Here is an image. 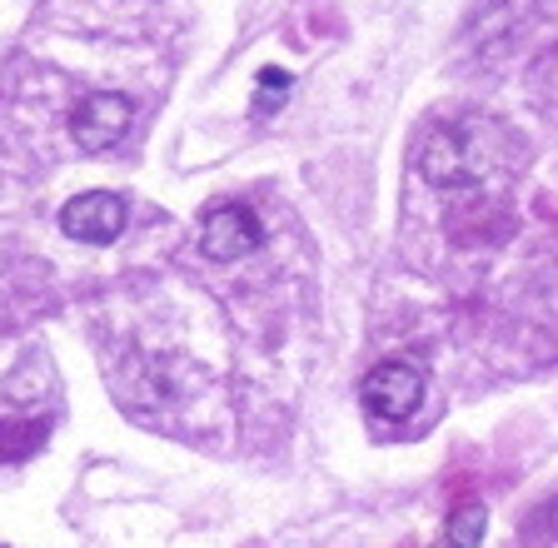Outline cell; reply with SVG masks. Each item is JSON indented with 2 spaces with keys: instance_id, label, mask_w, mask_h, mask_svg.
Listing matches in <instances>:
<instances>
[{
  "instance_id": "cell-1",
  "label": "cell",
  "mask_w": 558,
  "mask_h": 548,
  "mask_svg": "<svg viewBox=\"0 0 558 548\" xmlns=\"http://www.w3.org/2000/svg\"><path fill=\"white\" fill-rule=\"evenodd\" d=\"M513 135L494 120H459V125H439L418 150V175L439 190L459 185H484L488 175L509 170L513 160Z\"/></svg>"
},
{
  "instance_id": "cell-2",
  "label": "cell",
  "mask_w": 558,
  "mask_h": 548,
  "mask_svg": "<svg viewBox=\"0 0 558 548\" xmlns=\"http://www.w3.org/2000/svg\"><path fill=\"white\" fill-rule=\"evenodd\" d=\"M360 394L374 419H409L424 404V369L409 360H384L369 369Z\"/></svg>"
},
{
  "instance_id": "cell-3",
  "label": "cell",
  "mask_w": 558,
  "mask_h": 548,
  "mask_svg": "<svg viewBox=\"0 0 558 548\" xmlns=\"http://www.w3.org/2000/svg\"><path fill=\"white\" fill-rule=\"evenodd\" d=\"M130 120H135V100H125V95H116V90H100V95H90V100H81V110L70 120V135H75L81 150L100 155L125 141Z\"/></svg>"
},
{
  "instance_id": "cell-4",
  "label": "cell",
  "mask_w": 558,
  "mask_h": 548,
  "mask_svg": "<svg viewBox=\"0 0 558 548\" xmlns=\"http://www.w3.org/2000/svg\"><path fill=\"white\" fill-rule=\"evenodd\" d=\"M259 240H265V230H259L250 205H215L199 224V249L209 259H244L259 249Z\"/></svg>"
},
{
  "instance_id": "cell-5",
  "label": "cell",
  "mask_w": 558,
  "mask_h": 548,
  "mask_svg": "<svg viewBox=\"0 0 558 548\" xmlns=\"http://www.w3.org/2000/svg\"><path fill=\"white\" fill-rule=\"evenodd\" d=\"M60 230L70 240H81V245H110L125 230V205L110 190H90V195L70 199L65 210H60Z\"/></svg>"
},
{
  "instance_id": "cell-6",
  "label": "cell",
  "mask_w": 558,
  "mask_h": 548,
  "mask_svg": "<svg viewBox=\"0 0 558 548\" xmlns=\"http://www.w3.org/2000/svg\"><path fill=\"white\" fill-rule=\"evenodd\" d=\"M46 443V419H0V459L21 464Z\"/></svg>"
},
{
  "instance_id": "cell-7",
  "label": "cell",
  "mask_w": 558,
  "mask_h": 548,
  "mask_svg": "<svg viewBox=\"0 0 558 548\" xmlns=\"http://www.w3.org/2000/svg\"><path fill=\"white\" fill-rule=\"evenodd\" d=\"M484 524H488L484 503H464V509H453V519H449V548H478V538H484Z\"/></svg>"
},
{
  "instance_id": "cell-8",
  "label": "cell",
  "mask_w": 558,
  "mask_h": 548,
  "mask_svg": "<svg viewBox=\"0 0 558 548\" xmlns=\"http://www.w3.org/2000/svg\"><path fill=\"white\" fill-rule=\"evenodd\" d=\"M284 90H290V75H284V71H265V75H259V95H255L259 115H269V110L279 106L275 95H284Z\"/></svg>"
},
{
  "instance_id": "cell-9",
  "label": "cell",
  "mask_w": 558,
  "mask_h": 548,
  "mask_svg": "<svg viewBox=\"0 0 558 548\" xmlns=\"http://www.w3.org/2000/svg\"><path fill=\"white\" fill-rule=\"evenodd\" d=\"M548 519H554V534H558V499H554V513H548Z\"/></svg>"
}]
</instances>
